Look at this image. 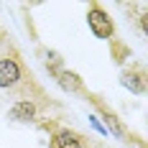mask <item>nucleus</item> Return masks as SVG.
I'll return each mask as SVG.
<instances>
[{
  "instance_id": "39448f33",
  "label": "nucleus",
  "mask_w": 148,
  "mask_h": 148,
  "mask_svg": "<svg viewBox=\"0 0 148 148\" xmlns=\"http://www.w3.org/2000/svg\"><path fill=\"white\" fill-rule=\"evenodd\" d=\"M120 84H123L125 89H130L133 95H143V92H146V84H148L143 64H130V69H123Z\"/></svg>"
},
{
  "instance_id": "f257e3e1",
  "label": "nucleus",
  "mask_w": 148,
  "mask_h": 148,
  "mask_svg": "<svg viewBox=\"0 0 148 148\" xmlns=\"http://www.w3.org/2000/svg\"><path fill=\"white\" fill-rule=\"evenodd\" d=\"M84 97H87L89 102L95 105V110H97V115L105 120V130H107V135H115V138H120V140H125V143H133V140H140V138H133V133L125 128V123L118 118V112L115 110H110L107 105L102 102V97H97V95H92V92H84Z\"/></svg>"
},
{
  "instance_id": "0eeeda50",
  "label": "nucleus",
  "mask_w": 148,
  "mask_h": 148,
  "mask_svg": "<svg viewBox=\"0 0 148 148\" xmlns=\"http://www.w3.org/2000/svg\"><path fill=\"white\" fill-rule=\"evenodd\" d=\"M54 79L59 82L61 89H66L69 95H84L87 89H84V82H82V77L72 69H59V72L54 74Z\"/></svg>"
},
{
  "instance_id": "423d86ee",
  "label": "nucleus",
  "mask_w": 148,
  "mask_h": 148,
  "mask_svg": "<svg viewBox=\"0 0 148 148\" xmlns=\"http://www.w3.org/2000/svg\"><path fill=\"white\" fill-rule=\"evenodd\" d=\"M8 118L13 120V123H33V120L38 118V105H36V100H31V97L15 100L13 107L8 110Z\"/></svg>"
},
{
  "instance_id": "f03ea898",
  "label": "nucleus",
  "mask_w": 148,
  "mask_h": 148,
  "mask_svg": "<svg viewBox=\"0 0 148 148\" xmlns=\"http://www.w3.org/2000/svg\"><path fill=\"white\" fill-rule=\"evenodd\" d=\"M87 26H89V31L95 33V38L112 41V36H115V23H112V18H110V13L105 10L97 0L89 3V8H87Z\"/></svg>"
},
{
  "instance_id": "20e7f679",
  "label": "nucleus",
  "mask_w": 148,
  "mask_h": 148,
  "mask_svg": "<svg viewBox=\"0 0 148 148\" xmlns=\"http://www.w3.org/2000/svg\"><path fill=\"white\" fill-rule=\"evenodd\" d=\"M49 148H92L89 138L74 128H54L49 135Z\"/></svg>"
},
{
  "instance_id": "6e6552de",
  "label": "nucleus",
  "mask_w": 148,
  "mask_h": 148,
  "mask_svg": "<svg viewBox=\"0 0 148 148\" xmlns=\"http://www.w3.org/2000/svg\"><path fill=\"white\" fill-rule=\"evenodd\" d=\"M38 54L44 56V64H46V69H49L51 77L59 72V69H64V59H61L59 51H54V49H38Z\"/></svg>"
},
{
  "instance_id": "7ed1b4c3",
  "label": "nucleus",
  "mask_w": 148,
  "mask_h": 148,
  "mask_svg": "<svg viewBox=\"0 0 148 148\" xmlns=\"http://www.w3.org/2000/svg\"><path fill=\"white\" fill-rule=\"evenodd\" d=\"M26 77V69L18 56H0V89H15Z\"/></svg>"
},
{
  "instance_id": "1a4fd4ad",
  "label": "nucleus",
  "mask_w": 148,
  "mask_h": 148,
  "mask_svg": "<svg viewBox=\"0 0 148 148\" xmlns=\"http://www.w3.org/2000/svg\"><path fill=\"white\" fill-rule=\"evenodd\" d=\"M110 46H112V49H115V54H112V59L118 61H125V59H130V49H128V46H123V44H118V41H115V38H112V41H110Z\"/></svg>"
}]
</instances>
